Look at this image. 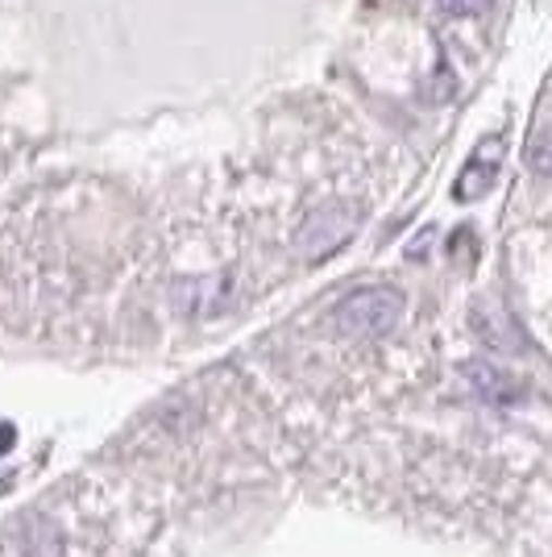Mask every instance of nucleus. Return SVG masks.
Instances as JSON below:
<instances>
[{
	"label": "nucleus",
	"mask_w": 552,
	"mask_h": 557,
	"mask_svg": "<svg viewBox=\"0 0 552 557\" xmlns=\"http://www.w3.org/2000/svg\"><path fill=\"white\" fill-rule=\"evenodd\" d=\"M437 4L449 17H482V13H490L494 0H437Z\"/></svg>",
	"instance_id": "20e7f679"
},
{
	"label": "nucleus",
	"mask_w": 552,
	"mask_h": 557,
	"mask_svg": "<svg viewBox=\"0 0 552 557\" xmlns=\"http://www.w3.org/2000/svg\"><path fill=\"white\" fill-rule=\"evenodd\" d=\"M394 312H399V296L387 292V287H369V292H357V296H349L341 304V325L349 329H387L394 321Z\"/></svg>",
	"instance_id": "f257e3e1"
},
{
	"label": "nucleus",
	"mask_w": 552,
	"mask_h": 557,
	"mask_svg": "<svg viewBox=\"0 0 552 557\" xmlns=\"http://www.w3.org/2000/svg\"><path fill=\"white\" fill-rule=\"evenodd\" d=\"M499 163H503V138H486L469 154V163L461 166L457 200H478V196H486L494 187V180H499Z\"/></svg>",
	"instance_id": "f03ea898"
},
{
	"label": "nucleus",
	"mask_w": 552,
	"mask_h": 557,
	"mask_svg": "<svg viewBox=\"0 0 552 557\" xmlns=\"http://www.w3.org/2000/svg\"><path fill=\"white\" fill-rule=\"evenodd\" d=\"M528 163H531V171H536V175L552 180V129H544V134L528 146Z\"/></svg>",
	"instance_id": "7ed1b4c3"
}]
</instances>
